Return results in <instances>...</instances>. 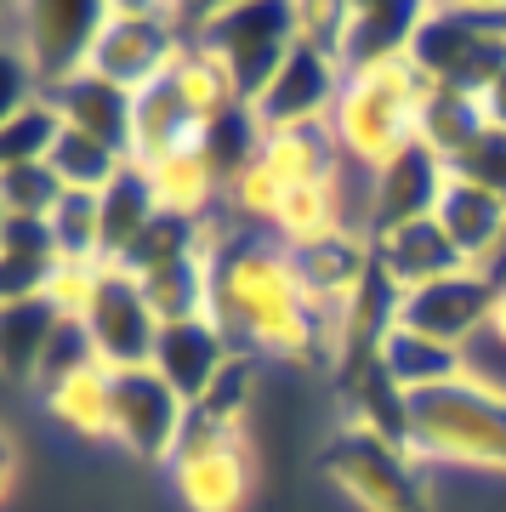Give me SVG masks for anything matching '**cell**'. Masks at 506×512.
Here are the masks:
<instances>
[{
    "label": "cell",
    "instance_id": "6da1fadb",
    "mask_svg": "<svg viewBox=\"0 0 506 512\" xmlns=\"http://www.w3.org/2000/svg\"><path fill=\"white\" fill-rule=\"evenodd\" d=\"M433 97V80L416 63H393V69L347 74L342 103L330 114V131L353 165L381 171L387 160H398L410 143H421V109Z\"/></svg>",
    "mask_w": 506,
    "mask_h": 512
},
{
    "label": "cell",
    "instance_id": "7a4b0ae2",
    "mask_svg": "<svg viewBox=\"0 0 506 512\" xmlns=\"http://www.w3.org/2000/svg\"><path fill=\"white\" fill-rule=\"evenodd\" d=\"M410 456L506 473V387L467 370L450 387L416 393L410 399Z\"/></svg>",
    "mask_w": 506,
    "mask_h": 512
},
{
    "label": "cell",
    "instance_id": "3957f363",
    "mask_svg": "<svg viewBox=\"0 0 506 512\" xmlns=\"http://www.w3.org/2000/svg\"><path fill=\"white\" fill-rule=\"evenodd\" d=\"M319 473L359 512H433V495H427V478L416 473V456L404 444L370 433V427L342 421L319 450Z\"/></svg>",
    "mask_w": 506,
    "mask_h": 512
},
{
    "label": "cell",
    "instance_id": "277c9868",
    "mask_svg": "<svg viewBox=\"0 0 506 512\" xmlns=\"http://www.w3.org/2000/svg\"><path fill=\"white\" fill-rule=\"evenodd\" d=\"M103 23H109V0H29V6H6V40L23 46L46 97L63 92L80 74H91Z\"/></svg>",
    "mask_w": 506,
    "mask_h": 512
},
{
    "label": "cell",
    "instance_id": "5b68a950",
    "mask_svg": "<svg viewBox=\"0 0 506 512\" xmlns=\"http://www.w3.org/2000/svg\"><path fill=\"white\" fill-rule=\"evenodd\" d=\"M410 63L433 86H455V92L478 97L506 69V12H495V6H427Z\"/></svg>",
    "mask_w": 506,
    "mask_h": 512
},
{
    "label": "cell",
    "instance_id": "8992f818",
    "mask_svg": "<svg viewBox=\"0 0 506 512\" xmlns=\"http://www.w3.org/2000/svg\"><path fill=\"white\" fill-rule=\"evenodd\" d=\"M296 40H302L296 6L239 0V6H211V23H205V52L234 74L245 109L268 92V80L279 74V63L296 52Z\"/></svg>",
    "mask_w": 506,
    "mask_h": 512
},
{
    "label": "cell",
    "instance_id": "52a82bcc",
    "mask_svg": "<svg viewBox=\"0 0 506 512\" xmlns=\"http://www.w3.org/2000/svg\"><path fill=\"white\" fill-rule=\"evenodd\" d=\"M182 29H177V6H160V0H114L109 23H103V40H97V57H91V74H103L114 86H126L131 97L160 86L165 74L182 63Z\"/></svg>",
    "mask_w": 506,
    "mask_h": 512
},
{
    "label": "cell",
    "instance_id": "ba28073f",
    "mask_svg": "<svg viewBox=\"0 0 506 512\" xmlns=\"http://www.w3.org/2000/svg\"><path fill=\"white\" fill-rule=\"evenodd\" d=\"M165 473L188 512H239L251 495V456H245L239 433L217 427L199 410H188V421H182L177 456L165 461Z\"/></svg>",
    "mask_w": 506,
    "mask_h": 512
},
{
    "label": "cell",
    "instance_id": "9c48e42d",
    "mask_svg": "<svg viewBox=\"0 0 506 512\" xmlns=\"http://www.w3.org/2000/svg\"><path fill=\"white\" fill-rule=\"evenodd\" d=\"M182 421H188V404L160 370H114V399H109V444H120L126 456L137 461H165L177 456Z\"/></svg>",
    "mask_w": 506,
    "mask_h": 512
},
{
    "label": "cell",
    "instance_id": "30bf717a",
    "mask_svg": "<svg viewBox=\"0 0 506 512\" xmlns=\"http://www.w3.org/2000/svg\"><path fill=\"white\" fill-rule=\"evenodd\" d=\"M80 319H86L91 342H97V359H103L109 370H148L154 365L165 319L154 313L148 291L126 274V268L109 262V268L97 274V291H91V302H86Z\"/></svg>",
    "mask_w": 506,
    "mask_h": 512
},
{
    "label": "cell",
    "instance_id": "8fae6325",
    "mask_svg": "<svg viewBox=\"0 0 506 512\" xmlns=\"http://www.w3.org/2000/svg\"><path fill=\"white\" fill-rule=\"evenodd\" d=\"M342 86H347V69L336 57H325L319 46L296 40V52L279 63V74L268 80V92L251 103L262 137L273 131H302V126H330V114L342 103Z\"/></svg>",
    "mask_w": 506,
    "mask_h": 512
},
{
    "label": "cell",
    "instance_id": "7c38bea8",
    "mask_svg": "<svg viewBox=\"0 0 506 512\" xmlns=\"http://www.w3.org/2000/svg\"><path fill=\"white\" fill-rule=\"evenodd\" d=\"M501 268H461V274L438 279L427 291L398 296V325L421 330L433 342H450V348H467L472 336L489 330V313H495V296H501Z\"/></svg>",
    "mask_w": 506,
    "mask_h": 512
},
{
    "label": "cell",
    "instance_id": "4fadbf2b",
    "mask_svg": "<svg viewBox=\"0 0 506 512\" xmlns=\"http://www.w3.org/2000/svg\"><path fill=\"white\" fill-rule=\"evenodd\" d=\"M285 256H290V274H296L302 296L319 302V308H347L370 285V274H376V245L364 234H347V228L290 239Z\"/></svg>",
    "mask_w": 506,
    "mask_h": 512
},
{
    "label": "cell",
    "instance_id": "5bb4252c",
    "mask_svg": "<svg viewBox=\"0 0 506 512\" xmlns=\"http://www.w3.org/2000/svg\"><path fill=\"white\" fill-rule=\"evenodd\" d=\"M234 359H239L234 336H228L211 313H199V319H171V325L160 330V348H154V370L177 387L188 410L217 387V376L234 365Z\"/></svg>",
    "mask_w": 506,
    "mask_h": 512
},
{
    "label": "cell",
    "instance_id": "9a60e30c",
    "mask_svg": "<svg viewBox=\"0 0 506 512\" xmlns=\"http://www.w3.org/2000/svg\"><path fill=\"white\" fill-rule=\"evenodd\" d=\"M450 165L438 160L427 143H410L398 160H387L376 171V211H370V239L376 234H393L404 222H421V217H438V200L450 188Z\"/></svg>",
    "mask_w": 506,
    "mask_h": 512
},
{
    "label": "cell",
    "instance_id": "2e32d148",
    "mask_svg": "<svg viewBox=\"0 0 506 512\" xmlns=\"http://www.w3.org/2000/svg\"><path fill=\"white\" fill-rule=\"evenodd\" d=\"M370 245H376V274L387 279L398 296L427 291V285H438V279H450V274L467 268L461 251L450 245V234L438 228V217L404 222V228H393V234H376Z\"/></svg>",
    "mask_w": 506,
    "mask_h": 512
},
{
    "label": "cell",
    "instance_id": "e0dca14e",
    "mask_svg": "<svg viewBox=\"0 0 506 512\" xmlns=\"http://www.w3.org/2000/svg\"><path fill=\"white\" fill-rule=\"evenodd\" d=\"M421 23H427V6H404V0H359L353 18H347L342 69L347 74H370V69L410 63Z\"/></svg>",
    "mask_w": 506,
    "mask_h": 512
},
{
    "label": "cell",
    "instance_id": "ac0fdd59",
    "mask_svg": "<svg viewBox=\"0 0 506 512\" xmlns=\"http://www.w3.org/2000/svg\"><path fill=\"white\" fill-rule=\"evenodd\" d=\"M205 120L188 109V97L177 92V80L165 74L160 86L137 92V126H131V160L137 165H160L171 154H188V148L205 143Z\"/></svg>",
    "mask_w": 506,
    "mask_h": 512
},
{
    "label": "cell",
    "instance_id": "d6986e66",
    "mask_svg": "<svg viewBox=\"0 0 506 512\" xmlns=\"http://www.w3.org/2000/svg\"><path fill=\"white\" fill-rule=\"evenodd\" d=\"M438 228L450 234V245L461 251L467 268H489L495 251L506 245V200L467 183V177H450L444 200H438Z\"/></svg>",
    "mask_w": 506,
    "mask_h": 512
},
{
    "label": "cell",
    "instance_id": "ffe728a7",
    "mask_svg": "<svg viewBox=\"0 0 506 512\" xmlns=\"http://www.w3.org/2000/svg\"><path fill=\"white\" fill-rule=\"evenodd\" d=\"M381 370H387V382L404 393V399H416V393H433V387H450L467 376V348H450V342H433V336H421V330L398 325L381 336L376 348Z\"/></svg>",
    "mask_w": 506,
    "mask_h": 512
},
{
    "label": "cell",
    "instance_id": "44dd1931",
    "mask_svg": "<svg viewBox=\"0 0 506 512\" xmlns=\"http://www.w3.org/2000/svg\"><path fill=\"white\" fill-rule=\"evenodd\" d=\"M52 103L63 109V126L69 131H86L97 143H109L114 154L131 160V126H137V97L126 86H114L103 74H80L69 80L63 92H52Z\"/></svg>",
    "mask_w": 506,
    "mask_h": 512
},
{
    "label": "cell",
    "instance_id": "7402d4cb",
    "mask_svg": "<svg viewBox=\"0 0 506 512\" xmlns=\"http://www.w3.org/2000/svg\"><path fill=\"white\" fill-rule=\"evenodd\" d=\"M63 251L46 222L0 217V302H35L52 291Z\"/></svg>",
    "mask_w": 506,
    "mask_h": 512
},
{
    "label": "cell",
    "instance_id": "603a6c76",
    "mask_svg": "<svg viewBox=\"0 0 506 512\" xmlns=\"http://www.w3.org/2000/svg\"><path fill=\"white\" fill-rule=\"evenodd\" d=\"M69 313H57L46 296L35 302H0V370L12 387H29L35 393V376H40V359L52 348L57 325Z\"/></svg>",
    "mask_w": 506,
    "mask_h": 512
},
{
    "label": "cell",
    "instance_id": "cb8c5ba5",
    "mask_svg": "<svg viewBox=\"0 0 506 512\" xmlns=\"http://www.w3.org/2000/svg\"><path fill=\"white\" fill-rule=\"evenodd\" d=\"M262 165L285 188H308V183H336L342 177V143L330 126H302V131H273L262 137Z\"/></svg>",
    "mask_w": 506,
    "mask_h": 512
},
{
    "label": "cell",
    "instance_id": "d4e9b609",
    "mask_svg": "<svg viewBox=\"0 0 506 512\" xmlns=\"http://www.w3.org/2000/svg\"><path fill=\"white\" fill-rule=\"evenodd\" d=\"M160 211L165 205H160V194H154V177L131 160L126 171L103 188V256H109V262H126V251L160 222Z\"/></svg>",
    "mask_w": 506,
    "mask_h": 512
},
{
    "label": "cell",
    "instance_id": "484cf974",
    "mask_svg": "<svg viewBox=\"0 0 506 512\" xmlns=\"http://www.w3.org/2000/svg\"><path fill=\"white\" fill-rule=\"evenodd\" d=\"M148 177H154V194H160L165 211H182V217H205L222 205V183L211 160H205V148H188V154H171L160 165H143Z\"/></svg>",
    "mask_w": 506,
    "mask_h": 512
},
{
    "label": "cell",
    "instance_id": "4316f807",
    "mask_svg": "<svg viewBox=\"0 0 506 512\" xmlns=\"http://www.w3.org/2000/svg\"><path fill=\"white\" fill-rule=\"evenodd\" d=\"M484 109H478V97L472 92H455V86H433L427 97V109H421V143L433 148L444 165H455L467 154L478 137H484Z\"/></svg>",
    "mask_w": 506,
    "mask_h": 512
},
{
    "label": "cell",
    "instance_id": "83f0119b",
    "mask_svg": "<svg viewBox=\"0 0 506 512\" xmlns=\"http://www.w3.org/2000/svg\"><path fill=\"white\" fill-rule=\"evenodd\" d=\"M63 109L52 97H35L0 120V171L6 165H52L57 143H63Z\"/></svg>",
    "mask_w": 506,
    "mask_h": 512
},
{
    "label": "cell",
    "instance_id": "f1b7e54d",
    "mask_svg": "<svg viewBox=\"0 0 506 512\" xmlns=\"http://www.w3.org/2000/svg\"><path fill=\"white\" fill-rule=\"evenodd\" d=\"M109 399H114V370H91V376H80V382L57 387L52 399H46V410L57 416V427H69L74 439H109Z\"/></svg>",
    "mask_w": 506,
    "mask_h": 512
},
{
    "label": "cell",
    "instance_id": "f546056e",
    "mask_svg": "<svg viewBox=\"0 0 506 512\" xmlns=\"http://www.w3.org/2000/svg\"><path fill=\"white\" fill-rule=\"evenodd\" d=\"M46 228H52L63 262H109V256H103V194L69 188V194L57 200V211L46 217Z\"/></svg>",
    "mask_w": 506,
    "mask_h": 512
},
{
    "label": "cell",
    "instance_id": "4dcf8cb0",
    "mask_svg": "<svg viewBox=\"0 0 506 512\" xmlns=\"http://www.w3.org/2000/svg\"><path fill=\"white\" fill-rule=\"evenodd\" d=\"M126 165V154H114L109 143H97L86 131H63V143L52 154V171L63 177V188H80V194H103Z\"/></svg>",
    "mask_w": 506,
    "mask_h": 512
},
{
    "label": "cell",
    "instance_id": "1f68e13d",
    "mask_svg": "<svg viewBox=\"0 0 506 512\" xmlns=\"http://www.w3.org/2000/svg\"><path fill=\"white\" fill-rule=\"evenodd\" d=\"M91 370H109V365L97 359V342H91L86 319H63L57 336H52V348H46V359H40L35 393H40V399H52L57 387L80 382V376H91Z\"/></svg>",
    "mask_w": 506,
    "mask_h": 512
},
{
    "label": "cell",
    "instance_id": "d6a6232c",
    "mask_svg": "<svg viewBox=\"0 0 506 512\" xmlns=\"http://www.w3.org/2000/svg\"><path fill=\"white\" fill-rule=\"evenodd\" d=\"M63 194H69V188H63V177H57L52 165H6V171H0V217L46 222Z\"/></svg>",
    "mask_w": 506,
    "mask_h": 512
},
{
    "label": "cell",
    "instance_id": "836d02e7",
    "mask_svg": "<svg viewBox=\"0 0 506 512\" xmlns=\"http://www.w3.org/2000/svg\"><path fill=\"white\" fill-rule=\"evenodd\" d=\"M251 393H256V353H239L194 410L199 416H211L217 427H228V433H239V421H245V410H251Z\"/></svg>",
    "mask_w": 506,
    "mask_h": 512
},
{
    "label": "cell",
    "instance_id": "e575fe53",
    "mask_svg": "<svg viewBox=\"0 0 506 512\" xmlns=\"http://www.w3.org/2000/svg\"><path fill=\"white\" fill-rule=\"evenodd\" d=\"M347 18H353V6L347 0H319V6H296V23H302V40L319 46L325 57L342 63V46H347Z\"/></svg>",
    "mask_w": 506,
    "mask_h": 512
},
{
    "label": "cell",
    "instance_id": "d590c367",
    "mask_svg": "<svg viewBox=\"0 0 506 512\" xmlns=\"http://www.w3.org/2000/svg\"><path fill=\"white\" fill-rule=\"evenodd\" d=\"M450 171L506 200V137H501V131H484V137H478V143H472L467 154H461V160L450 165Z\"/></svg>",
    "mask_w": 506,
    "mask_h": 512
},
{
    "label": "cell",
    "instance_id": "8d00e7d4",
    "mask_svg": "<svg viewBox=\"0 0 506 512\" xmlns=\"http://www.w3.org/2000/svg\"><path fill=\"white\" fill-rule=\"evenodd\" d=\"M478 109H484V126L506 137V69L495 74V80H489L484 92H478Z\"/></svg>",
    "mask_w": 506,
    "mask_h": 512
},
{
    "label": "cell",
    "instance_id": "74e56055",
    "mask_svg": "<svg viewBox=\"0 0 506 512\" xmlns=\"http://www.w3.org/2000/svg\"><path fill=\"white\" fill-rule=\"evenodd\" d=\"M484 336H495V342L506 348V279H501V296H495V313H489V330H484Z\"/></svg>",
    "mask_w": 506,
    "mask_h": 512
}]
</instances>
